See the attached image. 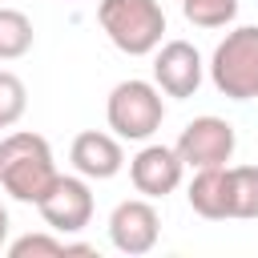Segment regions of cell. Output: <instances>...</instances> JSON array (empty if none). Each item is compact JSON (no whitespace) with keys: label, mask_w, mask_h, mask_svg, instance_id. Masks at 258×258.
<instances>
[{"label":"cell","mask_w":258,"mask_h":258,"mask_svg":"<svg viewBox=\"0 0 258 258\" xmlns=\"http://www.w3.org/2000/svg\"><path fill=\"white\" fill-rule=\"evenodd\" d=\"M56 177H60V169H56L52 149L40 133L20 129V133L0 137V185L16 202L40 206L44 194L56 185Z\"/></svg>","instance_id":"6da1fadb"},{"label":"cell","mask_w":258,"mask_h":258,"mask_svg":"<svg viewBox=\"0 0 258 258\" xmlns=\"http://www.w3.org/2000/svg\"><path fill=\"white\" fill-rule=\"evenodd\" d=\"M97 24L105 28V36L125 56H149L161 44L165 12H161L157 0H101L97 4Z\"/></svg>","instance_id":"7a4b0ae2"},{"label":"cell","mask_w":258,"mask_h":258,"mask_svg":"<svg viewBox=\"0 0 258 258\" xmlns=\"http://www.w3.org/2000/svg\"><path fill=\"white\" fill-rule=\"evenodd\" d=\"M210 81L230 101H258V24H242L218 40L210 56Z\"/></svg>","instance_id":"3957f363"},{"label":"cell","mask_w":258,"mask_h":258,"mask_svg":"<svg viewBox=\"0 0 258 258\" xmlns=\"http://www.w3.org/2000/svg\"><path fill=\"white\" fill-rule=\"evenodd\" d=\"M105 121L121 141H149L165 121V101L153 81H121L105 101Z\"/></svg>","instance_id":"277c9868"},{"label":"cell","mask_w":258,"mask_h":258,"mask_svg":"<svg viewBox=\"0 0 258 258\" xmlns=\"http://www.w3.org/2000/svg\"><path fill=\"white\" fill-rule=\"evenodd\" d=\"M234 145H238V137H234V125L226 121V117H214V113H206V117H194L185 129H181V137H177V157L185 161V169H210V165H226L230 157H234Z\"/></svg>","instance_id":"5b68a950"},{"label":"cell","mask_w":258,"mask_h":258,"mask_svg":"<svg viewBox=\"0 0 258 258\" xmlns=\"http://www.w3.org/2000/svg\"><path fill=\"white\" fill-rule=\"evenodd\" d=\"M157 238H161V218L153 210V198H125V202L113 206V214H109V242L121 254H129V258L149 254L157 246Z\"/></svg>","instance_id":"8992f818"},{"label":"cell","mask_w":258,"mask_h":258,"mask_svg":"<svg viewBox=\"0 0 258 258\" xmlns=\"http://www.w3.org/2000/svg\"><path fill=\"white\" fill-rule=\"evenodd\" d=\"M36 210H40V218H44L48 230H56V234H81L93 222V189H89V181L81 173L77 177L60 173L56 185L44 194V202Z\"/></svg>","instance_id":"52a82bcc"},{"label":"cell","mask_w":258,"mask_h":258,"mask_svg":"<svg viewBox=\"0 0 258 258\" xmlns=\"http://www.w3.org/2000/svg\"><path fill=\"white\" fill-rule=\"evenodd\" d=\"M202 77H206V64H202V52L189 40L157 44V52H153V85L165 97H177V101L194 97L202 89Z\"/></svg>","instance_id":"ba28073f"},{"label":"cell","mask_w":258,"mask_h":258,"mask_svg":"<svg viewBox=\"0 0 258 258\" xmlns=\"http://www.w3.org/2000/svg\"><path fill=\"white\" fill-rule=\"evenodd\" d=\"M185 161L177 157V149L169 145H145L129 157V181L141 198H165L181 185Z\"/></svg>","instance_id":"9c48e42d"},{"label":"cell","mask_w":258,"mask_h":258,"mask_svg":"<svg viewBox=\"0 0 258 258\" xmlns=\"http://www.w3.org/2000/svg\"><path fill=\"white\" fill-rule=\"evenodd\" d=\"M69 161L81 177L89 181H109L121 173L125 165V149H121V137L117 133H101V129H85L73 137V149H69Z\"/></svg>","instance_id":"30bf717a"},{"label":"cell","mask_w":258,"mask_h":258,"mask_svg":"<svg viewBox=\"0 0 258 258\" xmlns=\"http://www.w3.org/2000/svg\"><path fill=\"white\" fill-rule=\"evenodd\" d=\"M185 198H189V210L210 218V222L230 218V165L194 169V181H189Z\"/></svg>","instance_id":"8fae6325"},{"label":"cell","mask_w":258,"mask_h":258,"mask_svg":"<svg viewBox=\"0 0 258 258\" xmlns=\"http://www.w3.org/2000/svg\"><path fill=\"white\" fill-rule=\"evenodd\" d=\"M36 40L32 20L20 8H0V60H20Z\"/></svg>","instance_id":"7c38bea8"},{"label":"cell","mask_w":258,"mask_h":258,"mask_svg":"<svg viewBox=\"0 0 258 258\" xmlns=\"http://www.w3.org/2000/svg\"><path fill=\"white\" fill-rule=\"evenodd\" d=\"M230 218H258V165H230Z\"/></svg>","instance_id":"4fadbf2b"},{"label":"cell","mask_w":258,"mask_h":258,"mask_svg":"<svg viewBox=\"0 0 258 258\" xmlns=\"http://www.w3.org/2000/svg\"><path fill=\"white\" fill-rule=\"evenodd\" d=\"M28 254H52V258H60V254H93V246L64 242V238H56V230L52 234H24V238H16L8 246V258H28Z\"/></svg>","instance_id":"5bb4252c"},{"label":"cell","mask_w":258,"mask_h":258,"mask_svg":"<svg viewBox=\"0 0 258 258\" xmlns=\"http://www.w3.org/2000/svg\"><path fill=\"white\" fill-rule=\"evenodd\" d=\"M181 12L198 28H226L238 16V0H181Z\"/></svg>","instance_id":"9a60e30c"},{"label":"cell","mask_w":258,"mask_h":258,"mask_svg":"<svg viewBox=\"0 0 258 258\" xmlns=\"http://www.w3.org/2000/svg\"><path fill=\"white\" fill-rule=\"evenodd\" d=\"M28 109V89L16 73L0 69V129H12Z\"/></svg>","instance_id":"2e32d148"},{"label":"cell","mask_w":258,"mask_h":258,"mask_svg":"<svg viewBox=\"0 0 258 258\" xmlns=\"http://www.w3.org/2000/svg\"><path fill=\"white\" fill-rule=\"evenodd\" d=\"M4 242H8V210L0 206V250H4Z\"/></svg>","instance_id":"e0dca14e"}]
</instances>
